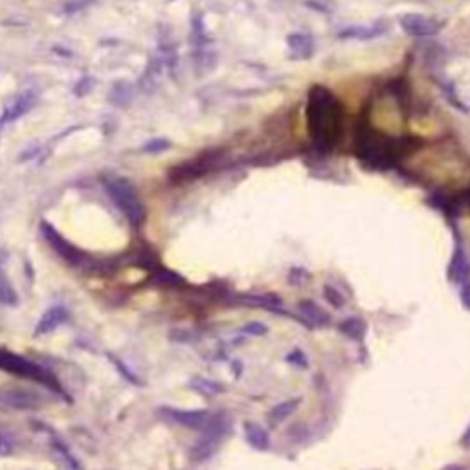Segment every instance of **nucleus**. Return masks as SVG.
<instances>
[{
	"instance_id": "4be33fe9",
	"label": "nucleus",
	"mask_w": 470,
	"mask_h": 470,
	"mask_svg": "<svg viewBox=\"0 0 470 470\" xmlns=\"http://www.w3.org/2000/svg\"><path fill=\"white\" fill-rule=\"evenodd\" d=\"M461 300H463V305L467 309H470V285H467L461 292Z\"/></svg>"
},
{
	"instance_id": "9b49d317",
	"label": "nucleus",
	"mask_w": 470,
	"mask_h": 470,
	"mask_svg": "<svg viewBox=\"0 0 470 470\" xmlns=\"http://www.w3.org/2000/svg\"><path fill=\"white\" fill-rule=\"evenodd\" d=\"M65 320H67L65 309L52 307L50 311H46V313L43 314V318H41V322L37 324V327H35V333H37V335H46V333L57 329Z\"/></svg>"
},
{
	"instance_id": "f8f14e48",
	"label": "nucleus",
	"mask_w": 470,
	"mask_h": 470,
	"mask_svg": "<svg viewBox=\"0 0 470 470\" xmlns=\"http://www.w3.org/2000/svg\"><path fill=\"white\" fill-rule=\"evenodd\" d=\"M245 436H247V441L256 450H267L269 448V434L256 423H247L245 425Z\"/></svg>"
},
{
	"instance_id": "423d86ee",
	"label": "nucleus",
	"mask_w": 470,
	"mask_h": 470,
	"mask_svg": "<svg viewBox=\"0 0 470 470\" xmlns=\"http://www.w3.org/2000/svg\"><path fill=\"white\" fill-rule=\"evenodd\" d=\"M401 28L414 37H434L441 32L443 23L434 17H426L421 13H406L399 21Z\"/></svg>"
},
{
	"instance_id": "39448f33",
	"label": "nucleus",
	"mask_w": 470,
	"mask_h": 470,
	"mask_svg": "<svg viewBox=\"0 0 470 470\" xmlns=\"http://www.w3.org/2000/svg\"><path fill=\"white\" fill-rule=\"evenodd\" d=\"M226 434V426L223 421H210V425L204 428V434L199 439L195 447L191 448V459L193 461H204L215 452V448L219 447V443Z\"/></svg>"
},
{
	"instance_id": "20e7f679",
	"label": "nucleus",
	"mask_w": 470,
	"mask_h": 470,
	"mask_svg": "<svg viewBox=\"0 0 470 470\" xmlns=\"http://www.w3.org/2000/svg\"><path fill=\"white\" fill-rule=\"evenodd\" d=\"M45 404V397L26 388H0V412H32Z\"/></svg>"
},
{
	"instance_id": "aec40b11",
	"label": "nucleus",
	"mask_w": 470,
	"mask_h": 470,
	"mask_svg": "<svg viewBox=\"0 0 470 470\" xmlns=\"http://www.w3.org/2000/svg\"><path fill=\"white\" fill-rule=\"evenodd\" d=\"M245 331L250 333V335H267V327L261 324H248Z\"/></svg>"
},
{
	"instance_id": "f257e3e1",
	"label": "nucleus",
	"mask_w": 470,
	"mask_h": 470,
	"mask_svg": "<svg viewBox=\"0 0 470 470\" xmlns=\"http://www.w3.org/2000/svg\"><path fill=\"white\" fill-rule=\"evenodd\" d=\"M342 107L325 87H313L309 92V133L320 147H333L342 135Z\"/></svg>"
},
{
	"instance_id": "f3484780",
	"label": "nucleus",
	"mask_w": 470,
	"mask_h": 470,
	"mask_svg": "<svg viewBox=\"0 0 470 470\" xmlns=\"http://www.w3.org/2000/svg\"><path fill=\"white\" fill-rule=\"evenodd\" d=\"M0 302L6 303V305H15L17 303V294H15L12 283L8 281L2 270H0Z\"/></svg>"
},
{
	"instance_id": "1a4fd4ad",
	"label": "nucleus",
	"mask_w": 470,
	"mask_h": 470,
	"mask_svg": "<svg viewBox=\"0 0 470 470\" xmlns=\"http://www.w3.org/2000/svg\"><path fill=\"white\" fill-rule=\"evenodd\" d=\"M388 32V23L384 21H379V23L371 24V26H349V28H344L342 32H338V37L340 39H357V41H370L377 39Z\"/></svg>"
},
{
	"instance_id": "5701e85b",
	"label": "nucleus",
	"mask_w": 470,
	"mask_h": 470,
	"mask_svg": "<svg viewBox=\"0 0 470 470\" xmlns=\"http://www.w3.org/2000/svg\"><path fill=\"white\" fill-rule=\"evenodd\" d=\"M463 443H465V445H467V447H470V428H469V432H467V434H465Z\"/></svg>"
},
{
	"instance_id": "412c9836",
	"label": "nucleus",
	"mask_w": 470,
	"mask_h": 470,
	"mask_svg": "<svg viewBox=\"0 0 470 470\" xmlns=\"http://www.w3.org/2000/svg\"><path fill=\"white\" fill-rule=\"evenodd\" d=\"M289 360H291V362H294V364L303 366V368H307V362H305V357H303V355H302V352H300V351H294V352H292L291 357H289Z\"/></svg>"
},
{
	"instance_id": "a211bd4d",
	"label": "nucleus",
	"mask_w": 470,
	"mask_h": 470,
	"mask_svg": "<svg viewBox=\"0 0 470 470\" xmlns=\"http://www.w3.org/2000/svg\"><path fill=\"white\" fill-rule=\"evenodd\" d=\"M191 386L195 388L197 392L208 395V397H210V395H215V393L223 392V386H221V384H215V382L206 381V379H201V377H195V379L191 381Z\"/></svg>"
},
{
	"instance_id": "b1692460",
	"label": "nucleus",
	"mask_w": 470,
	"mask_h": 470,
	"mask_svg": "<svg viewBox=\"0 0 470 470\" xmlns=\"http://www.w3.org/2000/svg\"><path fill=\"white\" fill-rule=\"evenodd\" d=\"M443 470H465L463 467H459V465H452V467H447V469Z\"/></svg>"
},
{
	"instance_id": "9d476101",
	"label": "nucleus",
	"mask_w": 470,
	"mask_h": 470,
	"mask_svg": "<svg viewBox=\"0 0 470 470\" xmlns=\"http://www.w3.org/2000/svg\"><path fill=\"white\" fill-rule=\"evenodd\" d=\"M470 276V263L463 248H458L450 263V280L454 283H465Z\"/></svg>"
},
{
	"instance_id": "6e6552de",
	"label": "nucleus",
	"mask_w": 470,
	"mask_h": 470,
	"mask_svg": "<svg viewBox=\"0 0 470 470\" xmlns=\"http://www.w3.org/2000/svg\"><path fill=\"white\" fill-rule=\"evenodd\" d=\"M162 414H166L169 419L182 425L186 428H193V430H204L210 425V414L206 410H190V412H182V410L164 408Z\"/></svg>"
},
{
	"instance_id": "7ed1b4c3",
	"label": "nucleus",
	"mask_w": 470,
	"mask_h": 470,
	"mask_svg": "<svg viewBox=\"0 0 470 470\" xmlns=\"http://www.w3.org/2000/svg\"><path fill=\"white\" fill-rule=\"evenodd\" d=\"M0 370L8 371V373H13V375L23 377V379H30V381H37L41 384H46V386L59 388L57 382L54 381V377L45 371L43 368H39L34 362L19 357L15 352L10 351H0Z\"/></svg>"
},
{
	"instance_id": "f03ea898",
	"label": "nucleus",
	"mask_w": 470,
	"mask_h": 470,
	"mask_svg": "<svg viewBox=\"0 0 470 470\" xmlns=\"http://www.w3.org/2000/svg\"><path fill=\"white\" fill-rule=\"evenodd\" d=\"M105 188L109 195L112 197V201L116 202L118 208L124 212V215L129 219L133 226H140L146 221V208L142 204L135 188L127 180L112 177V179L105 180Z\"/></svg>"
},
{
	"instance_id": "0eeeda50",
	"label": "nucleus",
	"mask_w": 470,
	"mask_h": 470,
	"mask_svg": "<svg viewBox=\"0 0 470 470\" xmlns=\"http://www.w3.org/2000/svg\"><path fill=\"white\" fill-rule=\"evenodd\" d=\"M43 234H45L46 241L50 243V247L56 248V252L61 256L67 263L70 265H85V261H87V258H83V254L79 252L78 248L74 247V245H70V243L63 237V235H59L54 230V226H50V224L43 223Z\"/></svg>"
},
{
	"instance_id": "ddd939ff",
	"label": "nucleus",
	"mask_w": 470,
	"mask_h": 470,
	"mask_svg": "<svg viewBox=\"0 0 470 470\" xmlns=\"http://www.w3.org/2000/svg\"><path fill=\"white\" fill-rule=\"evenodd\" d=\"M300 311L303 313L305 318H309L313 324L316 325H329L331 324V316L325 313L324 309H320L316 303L313 302H303L300 305Z\"/></svg>"
},
{
	"instance_id": "6ab92c4d",
	"label": "nucleus",
	"mask_w": 470,
	"mask_h": 470,
	"mask_svg": "<svg viewBox=\"0 0 470 470\" xmlns=\"http://www.w3.org/2000/svg\"><path fill=\"white\" fill-rule=\"evenodd\" d=\"M324 296H325V300H327V302L333 305V307H344V298H342V294L336 291L335 287L325 285L324 287Z\"/></svg>"
},
{
	"instance_id": "2eb2a0df",
	"label": "nucleus",
	"mask_w": 470,
	"mask_h": 470,
	"mask_svg": "<svg viewBox=\"0 0 470 470\" xmlns=\"http://www.w3.org/2000/svg\"><path fill=\"white\" fill-rule=\"evenodd\" d=\"M340 331L351 340H362L366 335V324L360 318H349L342 322Z\"/></svg>"
},
{
	"instance_id": "4468645a",
	"label": "nucleus",
	"mask_w": 470,
	"mask_h": 470,
	"mask_svg": "<svg viewBox=\"0 0 470 470\" xmlns=\"http://www.w3.org/2000/svg\"><path fill=\"white\" fill-rule=\"evenodd\" d=\"M289 45H291V48L294 50V54L300 57H309L313 56V39L309 37V35H302V34H296V35H291L289 37Z\"/></svg>"
},
{
	"instance_id": "dca6fc26",
	"label": "nucleus",
	"mask_w": 470,
	"mask_h": 470,
	"mask_svg": "<svg viewBox=\"0 0 470 470\" xmlns=\"http://www.w3.org/2000/svg\"><path fill=\"white\" fill-rule=\"evenodd\" d=\"M298 404H300V399H292V401L278 404V406H274V408L269 412V419L272 421V423H280V421L287 419L289 415H292L296 412Z\"/></svg>"
}]
</instances>
